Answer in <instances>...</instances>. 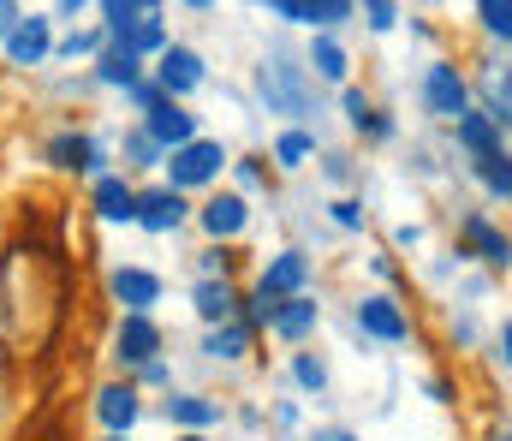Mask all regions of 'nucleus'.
Listing matches in <instances>:
<instances>
[{
	"label": "nucleus",
	"mask_w": 512,
	"mask_h": 441,
	"mask_svg": "<svg viewBox=\"0 0 512 441\" xmlns=\"http://www.w3.org/2000/svg\"><path fill=\"white\" fill-rule=\"evenodd\" d=\"M256 102L280 120H304V114H316V72L304 60H292L286 48H274L256 60Z\"/></svg>",
	"instance_id": "1"
},
{
	"label": "nucleus",
	"mask_w": 512,
	"mask_h": 441,
	"mask_svg": "<svg viewBox=\"0 0 512 441\" xmlns=\"http://www.w3.org/2000/svg\"><path fill=\"white\" fill-rule=\"evenodd\" d=\"M227 167H233V149L221 144V138H197V144L173 149L161 173H167L173 191H209V185H221Z\"/></svg>",
	"instance_id": "2"
},
{
	"label": "nucleus",
	"mask_w": 512,
	"mask_h": 441,
	"mask_svg": "<svg viewBox=\"0 0 512 441\" xmlns=\"http://www.w3.org/2000/svg\"><path fill=\"white\" fill-rule=\"evenodd\" d=\"M54 48H60V36H54V12H24V24L0 42V54H6L12 72H36V66H48Z\"/></svg>",
	"instance_id": "3"
},
{
	"label": "nucleus",
	"mask_w": 512,
	"mask_h": 441,
	"mask_svg": "<svg viewBox=\"0 0 512 441\" xmlns=\"http://www.w3.org/2000/svg\"><path fill=\"white\" fill-rule=\"evenodd\" d=\"M417 102H423V114H435V120H465L471 114V84L459 78V66L453 60H435L429 72H423V84H417Z\"/></svg>",
	"instance_id": "4"
},
{
	"label": "nucleus",
	"mask_w": 512,
	"mask_h": 441,
	"mask_svg": "<svg viewBox=\"0 0 512 441\" xmlns=\"http://www.w3.org/2000/svg\"><path fill=\"white\" fill-rule=\"evenodd\" d=\"M155 84H161L173 102H185V96H197V90L209 84V60H203L191 42H167L161 60H155Z\"/></svg>",
	"instance_id": "5"
},
{
	"label": "nucleus",
	"mask_w": 512,
	"mask_h": 441,
	"mask_svg": "<svg viewBox=\"0 0 512 441\" xmlns=\"http://www.w3.org/2000/svg\"><path fill=\"white\" fill-rule=\"evenodd\" d=\"M42 155H48V167H60V173H90V179H102V173H108V149L96 144L90 132H78V126L54 132Z\"/></svg>",
	"instance_id": "6"
},
{
	"label": "nucleus",
	"mask_w": 512,
	"mask_h": 441,
	"mask_svg": "<svg viewBox=\"0 0 512 441\" xmlns=\"http://www.w3.org/2000/svg\"><path fill=\"white\" fill-rule=\"evenodd\" d=\"M185 221H191V203H185V191H173L167 179L137 191V227H143V233L161 239V233H179Z\"/></svg>",
	"instance_id": "7"
},
{
	"label": "nucleus",
	"mask_w": 512,
	"mask_h": 441,
	"mask_svg": "<svg viewBox=\"0 0 512 441\" xmlns=\"http://www.w3.org/2000/svg\"><path fill=\"white\" fill-rule=\"evenodd\" d=\"M143 126H149V138H155V144L167 149V155L203 138V120H197V114H191L185 102H173V96H167V102H155V108L143 114Z\"/></svg>",
	"instance_id": "8"
},
{
	"label": "nucleus",
	"mask_w": 512,
	"mask_h": 441,
	"mask_svg": "<svg viewBox=\"0 0 512 441\" xmlns=\"http://www.w3.org/2000/svg\"><path fill=\"white\" fill-rule=\"evenodd\" d=\"M197 227H203L215 245H233V239L251 227V203H245L239 191H215V197H203V209H197Z\"/></svg>",
	"instance_id": "9"
},
{
	"label": "nucleus",
	"mask_w": 512,
	"mask_h": 441,
	"mask_svg": "<svg viewBox=\"0 0 512 441\" xmlns=\"http://www.w3.org/2000/svg\"><path fill=\"white\" fill-rule=\"evenodd\" d=\"M90 209H96L108 227H137V185H131L126 173L90 179Z\"/></svg>",
	"instance_id": "10"
},
{
	"label": "nucleus",
	"mask_w": 512,
	"mask_h": 441,
	"mask_svg": "<svg viewBox=\"0 0 512 441\" xmlns=\"http://www.w3.org/2000/svg\"><path fill=\"white\" fill-rule=\"evenodd\" d=\"M155 352H161L155 316H120V328H114V358H120L126 370H143V364H155Z\"/></svg>",
	"instance_id": "11"
},
{
	"label": "nucleus",
	"mask_w": 512,
	"mask_h": 441,
	"mask_svg": "<svg viewBox=\"0 0 512 441\" xmlns=\"http://www.w3.org/2000/svg\"><path fill=\"white\" fill-rule=\"evenodd\" d=\"M108 293L126 304V316H149V310L161 304V275L126 263V269H114V275H108Z\"/></svg>",
	"instance_id": "12"
},
{
	"label": "nucleus",
	"mask_w": 512,
	"mask_h": 441,
	"mask_svg": "<svg viewBox=\"0 0 512 441\" xmlns=\"http://www.w3.org/2000/svg\"><path fill=\"white\" fill-rule=\"evenodd\" d=\"M137 412H143L137 382H108V388H96V424H102L108 436H126L131 424H137Z\"/></svg>",
	"instance_id": "13"
},
{
	"label": "nucleus",
	"mask_w": 512,
	"mask_h": 441,
	"mask_svg": "<svg viewBox=\"0 0 512 441\" xmlns=\"http://www.w3.org/2000/svg\"><path fill=\"white\" fill-rule=\"evenodd\" d=\"M358 328L370 334V340H387V346H399L405 334H411V316L393 304L387 293H370L364 304H358Z\"/></svg>",
	"instance_id": "14"
},
{
	"label": "nucleus",
	"mask_w": 512,
	"mask_h": 441,
	"mask_svg": "<svg viewBox=\"0 0 512 441\" xmlns=\"http://www.w3.org/2000/svg\"><path fill=\"white\" fill-rule=\"evenodd\" d=\"M304 66L322 78V84H346L352 78V54L334 30H310V48H304Z\"/></svg>",
	"instance_id": "15"
},
{
	"label": "nucleus",
	"mask_w": 512,
	"mask_h": 441,
	"mask_svg": "<svg viewBox=\"0 0 512 441\" xmlns=\"http://www.w3.org/2000/svg\"><path fill=\"white\" fill-rule=\"evenodd\" d=\"M221 418H227V406L209 400V394H173V400H167V424H173L179 436H203V430H215Z\"/></svg>",
	"instance_id": "16"
},
{
	"label": "nucleus",
	"mask_w": 512,
	"mask_h": 441,
	"mask_svg": "<svg viewBox=\"0 0 512 441\" xmlns=\"http://www.w3.org/2000/svg\"><path fill=\"white\" fill-rule=\"evenodd\" d=\"M96 24L108 30V36H126L137 24H149V18H167V0H96Z\"/></svg>",
	"instance_id": "17"
},
{
	"label": "nucleus",
	"mask_w": 512,
	"mask_h": 441,
	"mask_svg": "<svg viewBox=\"0 0 512 441\" xmlns=\"http://www.w3.org/2000/svg\"><path fill=\"white\" fill-rule=\"evenodd\" d=\"M465 245L489 263V269H512V239L495 227V221H483V215H465Z\"/></svg>",
	"instance_id": "18"
},
{
	"label": "nucleus",
	"mask_w": 512,
	"mask_h": 441,
	"mask_svg": "<svg viewBox=\"0 0 512 441\" xmlns=\"http://www.w3.org/2000/svg\"><path fill=\"white\" fill-rule=\"evenodd\" d=\"M90 78H96L102 90H137V84H143V60L108 42V48L96 54V72H90Z\"/></svg>",
	"instance_id": "19"
},
{
	"label": "nucleus",
	"mask_w": 512,
	"mask_h": 441,
	"mask_svg": "<svg viewBox=\"0 0 512 441\" xmlns=\"http://www.w3.org/2000/svg\"><path fill=\"white\" fill-rule=\"evenodd\" d=\"M316 322H322V304H316V298H286V304L268 316V334H274V340H304Z\"/></svg>",
	"instance_id": "20"
},
{
	"label": "nucleus",
	"mask_w": 512,
	"mask_h": 441,
	"mask_svg": "<svg viewBox=\"0 0 512 441\" xmlns=\"http://www.w3.org/2000/svg\"><path fill=\"white\" fill-rule=\"evenodd\" d=\"M191 304H197V316H203L209 328H215V322H239V287H233V281H197Z\"/></svg>",
	"instance_id": "21"
},
{
	"label": "nucleus",
	"mask_w": 512,
	"mask_h": 441,
	"mask_svg": "<svg viewBox=\"0 0 512 441\" xmlns=\"http://www.w3.org/2000/svg\"><path fill=\"white\" fill-rule=\"evenodd\" d=\"M245 352H251V322H215L203 334V358H215V364H239Z\"/></svg>",
	"instance_id": "22"
},
{
	"label": "nucleus",
	"mask_w": 512,
	"mask_h": 441,
	"mask_svg": "<svg viewBox=\"0 0 512 441\" xmlns=\"http://www.w3.org/2000/svg\"><path fill=\"white\" fill-rule=\"evenodd\" d=\"M459 144L471 149L477 161L501 155V126H495V114H489V108H471V114L459 120Z\"/></svg>",
	"instance_id": "23"
},
{
	"label": "nucleus",
	"mask_w": 512,
	"mask_h": 441,
	"mask_svg": "<svg viewBox=\"0 0 512 441\" xmlns=\"http://www.w3.org/2000/svg\"><path fill=\"white\" fill-rule=\"evenodd\" d=\"M477 84H483V102H489L495 126L507 132V126H512V66H483V72H477Z\"/></svg>",
	"instance_id": "24"
},
{
	"label": "nucleus",
	"mask_w": 512,
	"mask_h": 441,
	"mask_svg": "<svg viewBox=\"0 0 512 441\" xmlns=\"http://www.w3.org/2000/svg\"><path fill=\"white\" fill-rule=\"evenodd\" d=\"M102 48H108V30H102V24H84V30H66V36H60L54 60H60V66H78V60H90V66H96V54H102Z\"/></svg>",
	"instance_id": "25"
},
{
	"label": "nucleus",
	"mask_w": 512,
	"mask_h": 441,
	"mask_svg": "<svg viewBox=\"0 0 512 441\" xmlns=\"http://www.w3.org/2000/svg\"><path fill=\"white\" fill-rule=\"evenodd\" d=\"M120 161H126V173H143V167H167V149L155 144V138H149V126L137 120L126 138H120Z\"/></svg>",
	"instance_id": "26"
},
{
	"label": "nucleus",
	"mask_w": 512,
	"mask_h": 441,
	"mask_svg": "<svg viewBox=\"0 0 512 441\" xmlns=\"http://www.w3.org/2000/svg\"><path fill=\"white\" fill-rule=\"evenodd\" d=\"M310 155H316V138H310L304 126H286V132L274 138V161H280L286 173H298V167H304Z\"/></svg>",
	"instance_id": "27"
},
{
	"label": "nucleus",
	"mask_w": 512,
	"mask_h": 441,
	"mask_svg": "<svg viewBox=\"0 0 512 441\" xmlns=\"http://www.w3.org/2000/svg\"><path fill=\"white\" fill-rule=\"evenodd\" d=\"M340 114H346V126H352V132H370V126H376V102H370L358 84H346V96H340Z\"/></svg>",
	"instance_id": "28"
},
{
	"label": "nucleus",
	"mask_w": 512,
	"mask_h": 441,
	"mask_svg": "<svg viewBox=\"0 0 512 441\" xmlns=\"http://www.w3.org/2000/svg\"><path fill=\"white\" fill-rule=\"evenodd\" d=\"M256 6H268V18H280V24L316 30V6H310V0H256Z\"/></svg>",
	"instance_id": "29"
},
{
	"label": "nucleus",
	"mask_w": 512,
	"mask_h": 441,
	"mask_svg": "<svg viewBox=\"0 0 512 441\" xmlns=\"http://www.w3.org/2000/svg\"><path fill=\"white\" fill-rule=\"evenodd\" d=\"M477 173H483V185L495 191V197H512V155H489V161H477Z\"/></svg>",
	"instance_id": "30"
},
{
	"label": "nucleus",
	"mask_w": 512,
	"mask_h": 441,
	"mask_svg": "<svg viewBox=\"0 0 512 441\" xmlns=\"http://www.w3.org/2000/svg\"><path fill=\"white\" fill-rule=\"evenodd\" d=\"M477 18H483V30H489V36L512 42V0H477Z\"/></svg>",
	"instance_id": "31"
},
{
	"label": "nucleus",
	"mask_w": 512,
	"mask_h": 441,
	"mask_svg": "<svg viewBox=\"0 0 512 441\" xmlns=\"http://www.w3.org/2000/svg\"><path fill=\"white\" fill-rule=\"evenodd\" d=\"M292 376H298V388H310V394L328 388V364H322L316 352H298V358H292Z\"/></svg>",
	"instance_id": "32"
},
{
	"label": "nucleus",
	"mask_w": 512,
	"mask_h": 441,
	"mask_svg": "<svg viewBox=\"0 0 512 441\" xmlns=\"http://www.w3.org/2000/svg\"><path fill=\"white\" fill-rule=\"evenodd\" d=\"M197 269H203V281H233V251H227V245H209V251L197 257Z\"/></svg>",
	"instance_id": "33"
},
{
	"label": "nucleus",
	"mask_w": 512,
	"mask_h": 441,
	"mask_svg": "<svg viewBox=\"0 0 512 441\" xmlns=\"http://www.w3.org/2000/svg\"><path fill=\"white\" fill-rule=\"evenodd\" d=\"M310 6H316V30H340L358 12V0H310Z\"/></svg>",
	"instance_id": "34"
},
{
	"label": "nucleus",
	"mask_w": 512,
	"mask_h": 441,
	"mask_svg": "<svg viewBox=\"0 0 512 441\" xmlns=\"http://www.w3.org/2000/svg\"><path fill=\"white\" fill-rule=\"evenodd\" d=\"M358 12H364L370 30H393V24H399V6H393V0H358Z\"/></svg>",
	"instance_id": "35"
},
{
	"label": "nucleus",
	"mask_w": 512,
	"mask_h": 441,
	"mask_svg": "<svg viewBox=\"0 0 512 441\" xmlns=\"http://www.w3.org/2000/svg\"><path fill=\"white\" fill-rule=\"evenodd\" d=\"M328 215H334V227H346V233H358V227H364V203H352V197H334V203H328Z\"/></svg>",
	"instance_id": "36"
},
{
	"label": "nucleus",
	"mask_w": 512,
	"mask_h": 441,
	"mask_svg": "<svg viewBox=\"0 0 512 441\" xmlns=\"http://www.w3.org/2000/svg\"><path fill=\"white\" fill-rule=\"evenodd\" d=\"M126 102H131V108H137V114H149V108H155V102H167V90H161V84H155V78H143V84H137V90H126Z\"/></svg>",
	"instance_id": "37"
},
{
	"label": "nucleus",
	"mask_w": 512,
	"mask_h": 441,
	"mask_svg": "<svg viewBox=\"0 0 512 441\" xmlns=\"http://www.w3.org/2000/svg\"><path fill=\"white\" fill-rule=\"evenodd\" d=\"M233 173H239V185H245V191H268V173H262L256 161H233Z\"/></svg>",
	"instance_id": "38"
},
{
	"label": "nucleus",
	"mask_w": 512,
	"mask_h": 441,
	"mask_svg": "<svg viewBox=\"0 0 512 441\" xmlns=\"http://www.w3.org/2000/svg\"><path fill=\"white\" fill-rule=\"evenodd\" d=\"M18 24H24V6H18V0H0V42H6Z\"/></svg>",
	"instance_id": "39"
},
{
	"label": "nucleus",
	"mask_w": 512,
	"mask_h": 441,
	"mask_svg": "<svg viewBox=\"0 0 512 441\" xmlns=\"http://www.w3.org/2000/svg\"><path fill=\"white\" fill-rule=\"evenodd\" d=\"M322 173H328V179H352V161H346V155H322Z\"/></svg>",
	"instance_id": "40"
},
{
	"label": "nucleus",
	"mask_w": 512,
	"mask_h": 441,
	"mask_svg": "<svg viewBox=\"0 0 512 441\" xmlns=\"http://www.w3.org/2000/svg\"><path fill=\"white\" fill-rule=\"evenodd\" d=\"M90 6H96V0H54V18H72V24H78V12H90Z\"/></svg>",
	"instance_id": "41"
},
{
	"label": "nucleus",
	"mask_w": 512,
	"mask_h": 441,
	"mask_svg": "<svg viewBox=\"0 0 512 441\" xmlns=\"http://www.w3.org/2000/svg\"><path fill=\"white\" fill-rule=\"evenodd\" d=\"M137 376H143V382H155V388H161V382H167V364H161V358H155V364H143V370H137Z\"/></svg>",
	"instance_id": "42"
},
{
	"label": "nucleus",
	"mask_w": 512,
	"mask_h": 441,
	"mask_svg": "<svg viewBox=\"0 0 512 441\" xmlns=\"http://www.w3.org/2000/svg\"><path fill=\"white\" fill-rule=\"evenodd\" d=\"M304 441H358L352 430H316V436H304Z\"/></svg>",
	"instance_id": "43"
},
{
	"label": "nucleus",
	"mask_w": 512,
	"mask_h": 441,
	"mask_svg": "<svg viewBox=\"0 0 512 441\" xmlns=\"http://www.w3.org/2000/svg\"><path fill=\"white\" fill-rule=\"evenodd\" d=\"M501 358H507V364H512V316H507V322H501Z\"/></svg>",
	"instance_id": "44"
},
{
	"label": "nucleus",
	"mask_w": 512,
	"mask_h": 441,
	"mask_svg": "<svg viewBox=\"0 0 512 441\" xmlns=\"http://www.w3.org/2000/svg\"><path fill=\"white\" fill-rule=\"evenodd\" d=\"M179 6H191V12H215L221 0H179Z\"/></svg>",
	"instance_id": "45"
},
{
	"label": "nucleus",
	"mask_w": 512,
	"mask_h": 441,
	"mask_svg": "<svg viewBox=\"0 0 512 441\" xmlns=\"http://www.w3.org/2000/svg\"><path fill=\"white\" fill-rule=\"evenodd\" d=\"M173 441H209V436H173Z\"/></svg>",
	"instance_id": "46"
},
{
	"label": "nucleus",
	"mask_w": 512,
	"mask_h": 441,
	"mask_svg": "<svg viewBox=\"0 0 512 441\" xmlns=\"http://www.w3.org/2000/svg\"><path fill=\"white\" fill-rule=\"evenodd\" d=\"M108 441H131V436H108Z\"/></svg>",
	"instance_id": "47"
},
{
	"label": "nucleus",
	"mask_w": 512,
	"mask_h": 441,
	"mask_svg": "<svg viewBox=\"0 0 512 441\" xmlns=\"http://www.w3.org/2000/svg\"><path fill=\"white\" fill-rule=\"evenodd\" d=\"M495 441H512V436H495Z\"/></svg>",
	"instance_id": "48"
}]
</instances>
